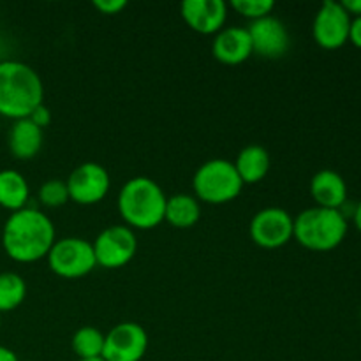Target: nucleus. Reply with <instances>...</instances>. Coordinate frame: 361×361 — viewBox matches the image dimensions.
<instances>
[{"mask_svg":"<svg viewBox=\"0 0 361 361\" xmlns=\"http://www.w3.org/2000/svg\"><path fill=\"white\" fill-rule=\"evenodd\" d=\"M55 242L51 219L35 208L25 207L13 212L4 224V250L16 263H35L48 257Z\"/></svg>","mask_w":361,"mask_h":361,"instance_id":"f257e3e1","label":"nucleus"},{"mask_svg":"<svg viewBox=\"0 0 361 361\" xmlns=\"http://www.w3.org/2000/svg\"><path fill=\"white\" fill-rule=\"evenodd\" d=\"M44 85L30 66L18 60L0 62V115L6 118H28L42 104Z\"/></svg>","mask_w":361,"mask_h":361,"instance_id":"f03ea898","label":"nucleus"},{"mask_svg":"<svg viewBox=\"0 0 361 361\" xmlns=\"http://www.w3.org/2000/svg\"><path fill=\"white\" fill-rule=\"evenodd\" d=\"M164 190L148 176H134L123 183L118 194V212L123 221L136 229L157 228L166 214Z\"/></svg>","mask_w":361,"mask_h":361,"instance_id":"7ed1b4c3","label":"nucleus"},{"mask_svg":"<svg viewBox=\"0 0 361 361\" xmlns=\"http://www.w3.org/2000/svg\"><path fill=\"white\" fill-rule=\"evenodd\" d=\"M348 235V221L341 210L307 208L300 212L293 224V238L302 247L316 252L334 250Z\"/></svg>","mask_w":361,"mask_h":361,"instance_id":"20e7f679","label":"nucleus"},{"mask_svg":"<svg viewBox=\"0 0 361 361\" xmlns=\"http://www.w3.org/2000/svg\"><path fill=\"white\" fill-rule=\"evenodd\" d=\"M192 187L201 201L222 204L236 200L243 189V182L235 168V162L226 159H212L194 173Z\"/></svg>","mask_w":361,"mask_h":361,"instance_id":"39448f33","label":"nucleus"},{"mask_svg":"<svg viewBox=\"0 0 361 361\" xmlns=\"http://www.w3.org/2000/svg\"><path fill=\"white\" fill-rule=\"evenodd\" d=\"M46 259L53 274L63 279L85 277L97 267L92 242L76 236L56 240Z\"/></svg>","mask_w":361,"mask_h":361,"instance_id":"423d86ee","label":"nucleus"},{"mask_svg":"<svg viewBox=\"0 0 361 361\" xmlns=\"http://www.w3.org/2000/svg\"><path fill=\"white\" fill-rule=\"evenodd\" d=\"M94 245L99 267L116 270L133 261L137 250V240L129 226H109L99 233Z\"/></svg>","mask_w":361,"mask_h":361,"instance_id":"0eeeda50","label":"nucleus"},{"mask_svg":"<svg viewBox=\"0 0 361 361\" xmlns=\"http://www.w3.org/2000/svg\"><path fill=\"white\" fill-rule=\"evenodd\" d=\"M293 224L295 219L284 208H263L250 221V238L263 249H279L291 242Z\"/></svg>","mask_w":361,"mask_h":361,"instance_id":"6e6552de","label":"nucleus"},{"mask_svg":"<svg viewBox=\"0 0 361 361\" xmlns=\"http://www.w3.org/2000/svg\"><path fill=\"white\" fill-rule=\"evenodd\" d=\"M148 349V335L137 323H118L104 335L102 358L106 361H141Z\"/></svg>","mask_w":361,"mask_h":361,"instance_id":"1a4fd4ad","label":"nucleus"},{"mask_svg":"<svg viewBox=\"0 0 361 361\" xmlns=\"http://www.w3.org/2000/svg\"><path fill=\"white\" fill-rule=\"evenodd\" d=\"M66 183L69 200L78 204H95L106 197L111 178L104 166L97 162H83L71 171Z\"/></svg>","mask_w":361,"mask_h":361,"instance_id":"9d476101","label":"nucleus"},{"mask_svg":"<svg viewBox=\"0 0 361 361\" xmlns=\"http://www.w3.org/2000/svg\"><path fill=\"white\" fill-rule=\"evenodd\" d=\"M351 16L342 2L326 0L314 18L312 34L317 44L324 49H338L349 41Z\"/></svg>","mask_w":361,"mask_h":361,"instance_id":"9b49d317","label":"nucleus"},{"mask_svg":"<svg viewBox=\"0 0 361 361\" xmlns=\"http://www.w3.org/2000/svg\"><path fill=\"white\" fill-rule=\"evenodd\" d=\"M252 41V51L264 59H281L289 49V32L275 16H264L247 27Z\"/></svg>","mask_w":361,"mask_h":361,"instance_id":"f8f14e48","label":"nucleus"},{"mask_svg":"<svg viewBox=\"0 0 361 361\" xmlns=\"http://www.w3.org/2000/svg\"><path fill=\"white\" fill-rule=\"evenodd\" d=\"M185 23L200 34H219L228 18L224 0H185L180 6Z\"/></svg>","mask_w":361,"mask_h":361,"instance_id":"ddd939ff","label":"nucleus"},{"mask_svg":"<svg viewBox=\"0 0 361 361\" xmlns=\"http://www.w3.org/2000/svg\"><path fill=\"white\" fill-rule=\"evenodd\" d=\"M212 51L219 62L226 66H238L252 55V41L249 30L243 27L222 28L214 39Z\"/></svg>","mask_w":361,"mask_h":361,"instance_id":"4468645a","label":"nucleus"},{"mask_svg":"<svg viewBox=\"0 0 361 361\" xmlns=\"http://www.w3.org/2000/svg\"><path fill=\"white\" fill-rule=\"evenodd\" d=\"M310 194L317 207L341 210L348 200V183L334 169H321L310 180Z\"/></svg>","mask_w":361,"mask_h":361,"instance_id":"2eb2a0df","label":"nucleus"},{"mask_svg":"<svg viewBox=\"0 0 361 361\" xmlns=\"http://www.w3.org/2000/svg\"><path fill=\"white\" fill-rule=\"evenodd\" d=\"M44 134L30 118L14 120L9 130V150L20 161L34 159L41 152Z\"/></svg>","mask_w":361,"mask_h":361,"instance_id":"dca6fc26","label":"nucleus"},{"mask_svg":"<svg viewBox=\"0 0 361 361\" xmlns=\"http://www.w3.org/2000/svg\"><path fill=\"white\" fill-rule=\"evenodd\" d=\"M235 168L242 178L243 185L245 183H257L268 175L270 154L267 152V148L259 147V145H249L238 154Z\"/></svg>","mask_w":361,"mask_h":361,"instance_id":"f3484780","label":"nucleus"},{"mask_svg":"<svg viewBox=\"0 0 361 361\" xmlns=\"http://www.w3.org/2000/svg\"><path fill=\"white\" fill-rule=\"evenodd\" d=\"M28 196H30V187L21 173L14 169L0 171V207L18 212L25 208Z\"/></svg>","mask_w":361,"mask_h":361,"instance_id":"a211bd4d","label":"nucleus"},{"mask_svg":"<svg viewBox=\"0 0 361 361\" xmlns=\"http://www.w3.org/2000/svg\"><path fill=\"white\" fill-rule=\"evenodd\" d=\"M201 217L200 203L190 194H175L166 201L164 221H168L173 228L187 229L197 224Z\"/></svg>","mask_w":361,"mask_h":361,"instance_id":"6ab92c4d","label":"nucleus"},{"mask_svg":"<svg viewBox=\"0 0 361 361\" xmlns=\"http://www.w3.org/2000/svg\"><path fill=\"white\" fill-rule=\"evenodd\" d=\"M27 296V284L23 277L13 271L0 274V314L11 312L23 303Z\"/></svg>","mask_w":361,"mask_h":361,"instance_id":"aec40b11","label":"nucleus"},{"mask_svg":"<svg viewBox=\"0 0 361 361\" xmlns=\"http://www.w3.org/2000/svg\"><path fill=\"white\" fill-rule=\"evenodd\" d=\"M104 349V335L94 326H83L73 335V351L80 360L99 358Z\"/></svg>","mask_w":361,"mask_h":361,"instance_id":"412c9836","label":"nucleus"},{"mask_svg":"<svg viewBox=\"0 0 361 361\" xmlns=\"http://www.w3.org/2000/svg\"><path fill=\"white\" fill-rule=\"evenodd\" d=\"M39 201L48 208H59L69 201V190L63 180H46L39 189Z\"/></svg>","mask_w":361,"mask_h":361,"instance_id":"4be33fe9","label":"nucleus"},{"mask_svg":"<svg viewBox=\"0 0 361 361\" xmlns=\"http://www.w3.org/2000/svg\"><path fill=\"white\" fill-rule=\"evenodd\" d=\"M231 7L236 13L242 14V16L256 21L259 18L270 16V13L275 7V2L274 0H233Z\"/></svg>","mask_w":361,"mask_h":361,"instance_id":"5701e85b","label":"nucleus"},{"mask_svg":"<svg viewBox=\"0 0 361 361\" xmlns=\"http://www.w3.org/2000/svg\"><path fill=\"white\" fill-rule=\"evenodd\" d=\"M94 7L101 11L102 14H118L120 11L126 9V0H94Z\"/></svg>","mask_w":361,"mask_h":361,"instance_id":"b1692460","label":"nucleus"},{"mask_svg":"<svg viewBox=\"0 0 361 361\" xmlns=\"http://www.w3.org/2000/svg\"><path fill=\"white\" fill-rule=\"evenodd\" d=\"M28 118H30L39 129H44V127H48L49 123H51V111H49L44 104H39L37 108L30 113Z\"/></svg>","mask_w":361,"mask_h":361,"instance_id":"393cba45","label":"nucleus"},{"mask_svg":"<svg viewBox=\"0 0 361 361\" xmlns=\"http://www.w3.org/2000/svg\"><path fill=\"white\" fill-rule=\"evenodd\" d=\"M349 41L361 49V16H356L351 20L349 27Z\"/></svg>","mask_w":361,"mask_h":361,"instance_id":"a878e982","label":"nucleus"},{"mask_svg":"<svg viewBox=\"0 0 361 361\" xmlns=\"http://www.w3.org/2000/svg\"><path fill=\"white\" fill-rule=\"evenodd\" d=\"M342 6L348 11L349 16H361V0H342Z\"/></svg>","mask_w":361,"mask_h":361,"instance_id":"bb28decb","label":"nucleus"},{"mask_svg":"<svg viewBox=\"0 0 361 361\" xmlns=\"http://www.w3.org/2000/svg\"><path fill=\"white\" fill-rule=\"evenodd\" d=\"M0 361H18V356L9 348L0 345Z\"/></svg>","mask_w":361,"mask_h":361,"instance_id":"cd10ccee","label":"nucleus"},{"mask_svg":"<svg viewBox=\"0 0 361 361\" xmlns=\"http://www.w3.org/2000/svg\"><path fill=\"white\" fill-rule=\"evenodd\" d=\"M355 224H356V228H358V231L361 233V201L355 210Z\"/></svg>","mask_w":361,"mask_h":361,"instance_id":"c85d7f7f","label":"nucleus"},{"mask_svg":"<svg viewBox=\"0 0 361 361\" xmlns=\"http://www.w3.org/2000/svg\"><path fill=\"white\" fill-rule=\"evenodd\" d=\"M80 361H106L102 356H99V358H88V360H80Z\"/></svg>","mask_w":361,"mask_h":361,"instance_id":"c756f323","label":"nucleus"},{"mask_svg":"<svg viewBox=\"0 0 361 361\" xmlns=\"http://www.w3.org/2000/svg\"><path fill=\"white\" fill-rule=\"evenodd\" d=\"M0 323H2V319H0Z\"/></svg>","mask_w":361,"mask_h":361,"instance_id":"7c9ffc66","label":"nucleus"}]
</instances>
